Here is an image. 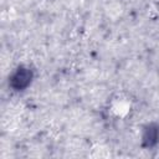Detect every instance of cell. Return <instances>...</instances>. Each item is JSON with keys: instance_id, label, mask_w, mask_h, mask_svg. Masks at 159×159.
<instances>
[{"instance_id": "obj_1", "label": "cell", "mask_w": 159, "mask_h": 159, "mask_svg": "<svg viewBox=\"0 0 159 159\" xmlns=\"http://www.w3.org/2000/svg\"><path fill=\"white\" fill-rule=\"evenodd\" d=\"M31 71L27 68H19L11 78V86L16 89H22L31 82Z\"/></svg>"}, {"instance_id": "obj_2", "label": "cell", "mask_w": 159, "mask_h": 159, "mask_svg": "<svg viewBox=\"0 0 159 159\" xmlns=\"http://www.w3.org/2000/svg\"><path fill=\"white\" fill-rule=\"evenodd\" d=\"M159 129L157 125H148L143 133V143L147 147H152L158 142Z\"/></svg>"}]
</instances>
